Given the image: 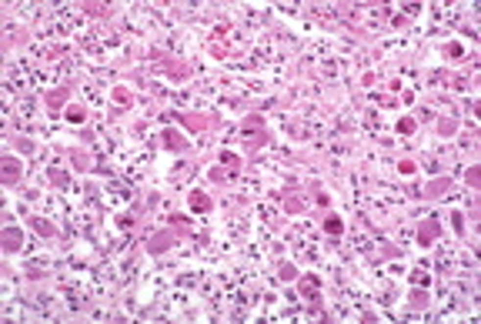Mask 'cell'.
Instances as JSON below:
<instances>
[{"label": "cell", "instance_id": "17", "mask_svg": "<svg viewBox=\"0 0 481 324\" xmlns=\"http://www.w3.org/2000/svg\"><path fill=\"white\" fill-rule=\"evenodd\" d=\"M30 224H34V228H37L40 234H47V237H54V224H47V221H40V217H34Z\"/></svg>", "mask_w": 481, "mask_h": 324}, {"label": "cell", "instance_id": "16", "mask_svg": "<svg viewBox=\"0 0 481 324\" xmlns=\"http://www.w3.org/2000/svg\"><path fill=\"white\" fill-rule=\"evenodd\" d=\"M47 177L54 181L57 187H67V174H64V171H54V167H50V171H47Z\"/></svg>", "mask_w": 481, "mask_h": 324}, {"label": "cell", "instance_id": "2", "mask_svg": "<svg viewBox=\"0 0 481 324\" xmlns=\"http://www.w3.org/2000/svg\"><path fill=\"white\" fill-rule=\"evenodd\" d=\"M438 234H441V224H438V217H428V221H421L418 224V244H434L438 241Z\"/></svg>", "mask_w": 481, "mask_h": 324}, {"label": "cell", "instance_id": "9", "mask_svg": "<svg viewBox=\"0 0 481 324\" xmlns=\"http://www.w3.org/2000/svg\"><path fill=\"white\" fill-rule=\"evenodd\" d=\"M448 184H451V181H448V177H441V181H434V184H428V187H425V194H428V197H441Z\"/></svg>", "mask_w": 481, "mask_h": 324}, {"label": "cell", "instance_id": "1", "mask_svg": "<svg viewBox=\"0 0 481 324\" xmlns=\"http://www.w3.org/2000/svg\"><path fill=\"white\" fill-rule=\"evenodd\" d=\"M240 137H247V140H251V147H258L261 140L267 137V131H264V120H261L258 114H254V117H247V120L240 124Z\"/></svg>", "mask_w": 481, "mask_h": 324}, {"label": "cell", "instance_id": "19", "mask_svg": "<svg viewBox=\"0 0 481 324\" xmlns=\"http://www.w3.org/2000/svg\"><path fill=\"white\" fill-rule=\"evenodd\" d=\"M284 208H288V210H301V201H297V197H288Z\"/></svg>", "mask_w": 481, "mask_h": 324}, {"label": "cell", "instance_id": "8", "mask_svg": "<svg viewBox=\"0 0 481 324\" xmlns=\"http://www.w3.org/2000/svg\"><path fill=\"white\" fill-rule=\"evenodd\" d=\"M428 301H431V298H428V291H421V287H414V291H411V307H418V311H421V307H428Z\"/></svg>", "mask_w": 481, "mask_h": 324}, {"label": "cell", "instance_id": "12", "mask_svg": "<svg viewBox=\"0 0 481 324\" xmlns=\"http://www.w3.org/2000/svg\"><path fill=\"white\" fill-rule=\"evenodd\" d=\"M64 117H67L71 124H80V120L87 117V111H84V107H67V111H64Z\"/></svg>", "mask_w": 481, "mask_h": 324}, {"label": "cell", "instance_id": "4", "mask_svg": "<svg viewBox=\"0 0 481 324\" xmlns=\"http://www.w3.org/2000/svg\"><path fill=\"white\" fill-rule=\"evenodd\" d=\"M0 244H3V251H20V244H24V231L20 228H3V234H0Z\"/></svg>", "mask_w": 481, "mask_h": 324}, {"label": "cell", "instance_id": "10", "mask_svg": "<svg viewBox=\"0 0 481 324\" xmlns=\"http://www.w3.org/2000/svg\"><path fill=\"white\" fill-rule=\"evenodd\" d=\"M71 161H74V167H80V171H91V157L80 151H71Z\"/></svg>", "mask_w": 481, "mask_h": 324}, {"label": "cell", "instance_id": "18", "mask_svg": "<svg viewBox=\"0 0 481 324\" xmlns=\"http://www.w3.org/2000/svg\"><path fill=\"white\" fill-rule=\"evenodd\" d=\"M398 131H401V134H411V131H414V120H411V117H405V120L398 124Z\"/></svg>", "mask_w": 481, "mask_h": 324}, {"label": "cell", "instance_id": "3", "mask_svg": "<svg viewBox=\"0 0 481 324\" xmlns=\"http://www.w3.org/2000/svg\"><path fill=\"white\" fill-rule=\"evenodd\" d=\"M0 181L3 184H17L20 181V161L17 157H3L0 161Z\"/></svg>", "mask_w": 481, "mask_h": 324}, {"label": "cell", "instance_id": "13", "mask_svg": "<svg viewBox=\"0 0 481 324\" xmlns=\"http://www.w3.org/2000/svg\"><path fill=\"white\" fill-rule=\"evenodd\" d=\"M278 271H281V281H294V278H297V271H294V264H291V261H281Z\"/></svg>", "mask_w": 481, "mask_h": 324}, {"label": "cell", "instance_id": "6", "mask_svg": "<svg viewBox=\"0 0 481 324\" xmlns=\"http://www.w3.org/2000/svg\"><path fill=\"white\" fill-rule=\"evenodd\" d=\"M161 137H164V147H170V151H181V147H187V140H184L177 131H164Z\"/></svg>", "mask_w": 481, "mask_h": 324}, {"label": "cell", "instance_id": "20", "mask_svg": "<svg viewBox=\"0 0 481 324\" xmlns=\"http://www.w3.org/2000/svg\"><path fill=\"white\" fill-rule=\"evenodd\" d=\"M455 131V120H441V134H451Z\"/></svg>", "mask_w": 481, "mask_h": 324}, {"label": "cell", "instance_id": "11", "mask_svg": "<svg viewBox=\"0 0 481 324\" xmlns=\"http://www.w3.org/2000/svg\"><path fill=\"white\" fill-rule=\"evenodd\" d=\"M191 208H194V210H207V208H211V197H207V194H191Z\"/></svg>", "mask_w": 481, "mask_h": 324}, {"label": "cell", "instance_id": "14", "mask_svg": "<svg viewBox=\"0 0 481 324\" xmlns=\"http://www.w3.org/2000/svg\"><path fill=\"white\" fill-rule=\"evenodd\" d=\"M317 284H321V278L308 274V278H304V284H301V287H304V298H314V287H317Z\"/></svg>", "mask_w": 481, "mask_h": 324}, {"label": "cell", "instance_id": "7", "mask_svg": "<svg viewBox=\"0 0 481 324\" xmlns=\"http://www.w3.org/2000/svg\"><path fill=\"white\" fill-rule=\"evenodd\" d=\"M71 97V87H60V91H50L47 94V104H50V111H60V104Z\"/></svg>", "mask_w": 481, "mask_h": 324}, {"label": "cell", "instance_id": "5", "mask_svg": "<svg viewBox=\"0 0 481 324\" xmlns=\"http://www.w3.org/2000/svg\"><path fill=\"white\" fill-rule=\"evenodd\" d=\"M170 241H174V234H170V231H164V234H154V237L147 241V251H150V254H161V251L170 248Z\"/></svg>", "mask_w": 481, "mask_h": 324}, {"label": "cell", "instance_id": "15", "mask_svg": "<svg viewBox=\"0 0 481 324\" xmlns=\"http://www.w3.org/2000/svg\"><path fill=\"white\" fill-rule=\"evenodd\" d=\"M324 231H328V234H341V231H344V221H337V217H328V221H324Z\"/></svg>", "mask_w": 481, "mask_h": 324}, {"label": "cell", "instance_id": "21", "mask_svg": "<svg viewBox=\"0 0 481 324\" xmlns=\"http://www.w3.org/2000/svg\"><path fill=\"white\" fill-rule=\"evenodd\" d=\"M398 167H401V174H411V171H414V164H411V161H401Z\"/></svg>", "mask_w": 481, "mask_h": 324}]
</instances>
